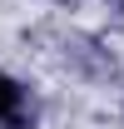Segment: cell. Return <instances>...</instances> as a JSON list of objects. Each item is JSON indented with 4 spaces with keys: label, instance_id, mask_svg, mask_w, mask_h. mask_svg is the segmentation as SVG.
Here are the masks:
<instances>
[{
    "label": "cell",
    "instance_id": "6da1fadb",
    "mask_svg": "<svg viewBox=\"0 0 124 129\" xmlns=\"http://www.w3.org/2000/svg\"><path fill=\"white\" fill-rule=\"evenodd\" d=\"M0 124H5V129H30L35 124L30 94H25V84L10 80V75H0Z\"/></svg>",
    "mask_w": 124,
    "mask_h": 129
},
{
    "label": "cell",
    "instance_id": "7a4b0ae2",
    "mask_svg": "<svg viewBox=\"0 0 124 129\" xmlns=\"http://www.w3.org/2000/svg\"><path fill=\"white\" fill-rule=\"evenodd\" d=\"M109 5H114V10H124V0H109Z\"/></svg>",
    "mask_w": 124,
    "mask_h": 129
}]
</instances>
